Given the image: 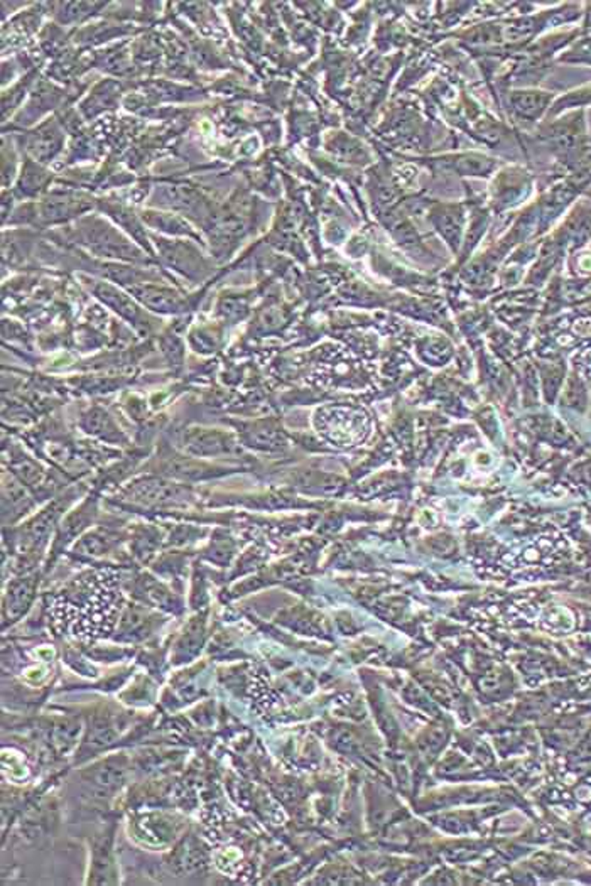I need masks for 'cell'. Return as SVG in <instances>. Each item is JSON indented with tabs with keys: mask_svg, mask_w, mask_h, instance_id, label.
I'll use <instances>...</instances> for the list:
<instances>
[{
	"mask_svg": "<svg viewBox=\"0 0 591 886\" xmlns=\"http://www.w3.org/2000/svg\"><path fill=\"white\" fill-rule=\"evenodd\" d=\"M32 596V585L31 583H21L19 586H15L13 589V593L9 595L11 598V603L7 608H26L27 603L31 600Z\"/></svg>",
	"mask_w": 591,
	"mask_h": 886,
	"instance_id": "7a4b0ae2",
	"label": "cell"
},
{
	"mask_svg": "<svg viewBox=\"0 0 591 886\" xmlns=\"http://www.w3.org/2000/svg\"><path fill=\"white\" fill-rule=\"evenodd\" d=\"M184 443H186L188 451H191L195 455H203V457H208V455L217 457V455L230 453L234 449L232 438L228 434L218 432V430H191V432H188Z\"/></svg>",
	"mask_w": 591,
	"mask_h": 886,
	"instance_id": "6da1fadb",
	"label": "cell"
}]
</instances>
